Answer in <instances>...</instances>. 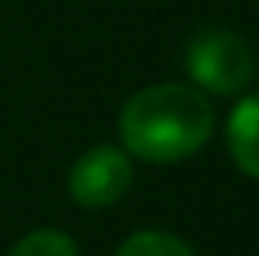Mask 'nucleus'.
Listing matches in <instances>:
<instances>
[{"label": "nucleus", "instance_id": "nucleus-1", "mask_svg": "<svg viewBox=\"0 0 259 256\" xmlns=\"http://www.w3.org/2000/svg\"><path fill=\"white\" fill-rule=\"evenodd\" d=\"M214 105L199 87L154 83L136 91L120 109L124 151L143 162H181L207 147Z\"/></svg>", "mask_w": 259, "mask_h": 256}, {"label": "nucleus", "instance_id": "nucleus-2", "mask_svg": "<svg viewBox=\"0 0 259 256\" xmlns=\"http://www.w3.org/2000/svg\"><path fill=\"white\" fill-rule=\"evenodd\" d=\"M188 72L203 94H240L255 72L252 49L233 30H203L188 46Z\"/></svg>", "mask_w": 259, "mask_h": 256}, {"label": "nucleus", "instance_id": "nucleus-3", "mask_svg": "<svg viewBox=\"0 0 259 256\" xmlns=\"http://www.w3.org/2000/svg\"><path fill=\"white\" fill-rule=\"evenodd\" d=\"M132 185V162L120 147L102 143L91 147L68 173V192L79 207H113Z\"/></svg>", "mask_w": 259, "mask_h": 256}, {"label": "nucleus", "instance_id": "nucleus-4", "mask_svg": "<svg viewBox=\"0 0 259 256\" xmlns=\"http://www.w3.org/2000/svg\"><path fill=\"white\" fill-rule=\"evenodd\" d=\"M226 143L229 155L248 177L259 181V94H248L244 102L233 105L226 125Z\"/></svg>", "mask_w": 259, "mask_h": 256}, {"label": "nucleus", "instance_id": "nucleus-5", "mask_svg": "<svg viewBox=\"0 0 259 256\" xmlns=\"http://www.w3.org/2000/svg\"><path fill=\"white\" fill-rule=\"evenodd\" d=\"M117 256H195V252L192 245H184L181 237L165 230H143V234H132L117 249Z\"/></svg>", "mask_w": 259, "mask_h": 256}, {"label": "nucleus", "instance_id": "nucleus-6", "mask_svg": "<svg viewBox=\"0 0 259 256\" xmlns=\"http://www.w3.org/2000/svg\"><path fill=\"white\" fill-rule=\"evenodd\" d=\"M8 256H79V252H75V241L60 230H30L12 245Z\"/></svg>", "mask_w": 259, "mask_h": 256}]
</instances>
